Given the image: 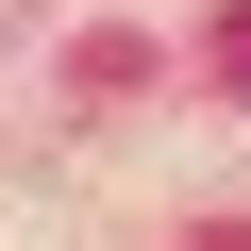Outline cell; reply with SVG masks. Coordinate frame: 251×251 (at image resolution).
I'll use <instances>...</instances> for the list:
<instances>
[{"instance_id":"cell-1","label":"cell","mask_w":251,"mask_h":251,"mask_svg":"<svg viewBox=\"0 0 251 251\" xmlns=\"http://www.w3.org/2000/svg\"><path fill=\"white\" fill-rule=\"evenodd\" d=\"M234 67H251V34H234Z\"/></svg>"}]
</instances>
